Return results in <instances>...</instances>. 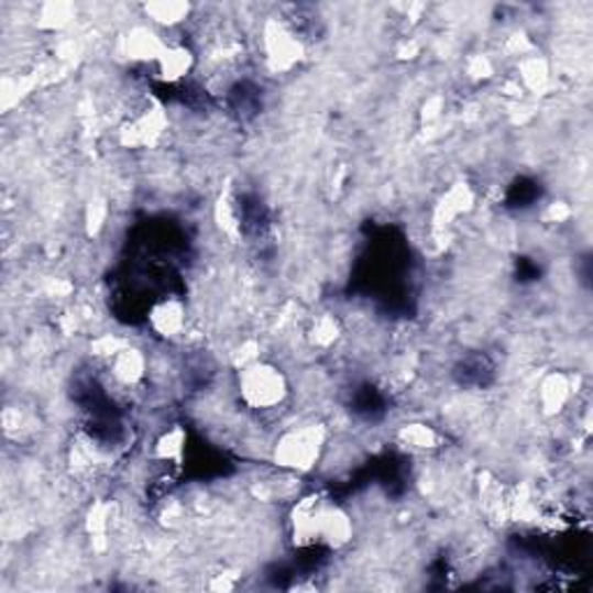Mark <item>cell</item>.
Masks as SVG:
<instances>
[{
    "label": "cell",
    "mask_w": 593,
    "mask_h": 593,
    "mask_svg": "<svg viewBox=\"0 0 593 593\" xmlns=\"http://www.w3.org/2000/svg\"><path fill=\"white\" fill-rule=\"evenodd\" d=\"M283 378L272 366H251L241 378V394L255 410H270L283 399Z\"/></svg>",
    "instance_id": "6da1fadb"
}]
</instances>
